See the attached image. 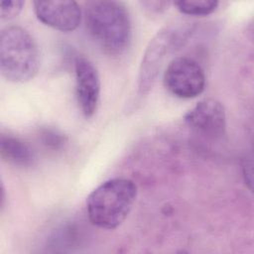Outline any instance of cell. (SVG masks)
<instances>
[{
  "instance_id": "1",
  "label": "cell",
  "mask_w": 254,
  "mask_h": 254,
  "mask_svg": "<svg viewBox=\"0 0 254 254\" xmlns=\"http://www.w3.org/2000/svg\"><path fill=\"white\" fill-rule=\"evenodd\" d=\"M85 28L105 54L122 55L130 46L132 25L125 5L117 1H92L84 11Z\"/></svg>"
},
{
  "instance_id": "2",
  "label": "cell",
  "mask_w": 254,
  "mask_h": 254,
  "mask_svg": "<svg viewBox=\"0 0 254 254\" xmlns=\"http://www.w3.org/2000/svg\"><path fill=\"white\" fill-rule=\"evenodd\" d=\"M137 192V186L130 179L114 178L102 183L87 197L89 220L102 229L117 228L130 213Z\"/></svg>"
},
{
  "instance_id": "3",
  "label": "cell",
  "mask_w": 254,
  "mask_h": 254,
  "mask_svg": "<svg viewBox=\"0 0 254 254\" xmlns=\"http://www.w3.org/2000/svg\"><path fill=\"white\" fill-rule=\"evenodd\" d=\"M41 64L39 46L20 26H8L0 33V71L11 82H26L36 76Z\"/></svg>"
},
{
  "instance_id": "4",
  "label": "cell",
  "mask_w": 254,
  "mask_h": 254,
  "mask_svg": "<svg viewBox=\"0 0 254 254\" xmlns=\"http://www.w3.org/2000/svg\"><path fill=\"white\" fill-rule=\"evenodd\" d=\"M194 28L193 23L178 21L165 26L151 39L139 69L138 91L141 95L151 90L166 59L189 41Z\"/></svg>"
},
{
  "instance_id": "5",
  "label": "cell",
  "mask_w": 254,
  "mask_h": 254,
  "mask_svg": "<svg viewBox=\"0 0 254 254\" xmlns=\"http://www.w3.org/2000/svg\"><path fill=\"white\" fill-rule=\"evenodd\" d=\"M205 73L200 64L191 58L178 57L167 65L163 81L165 87L179 98L198 96L205 87Z\"/></svg>"
},
{
  "instance_id": "6",
  "label": "cell",
  "mask_w": 254,
  "mask_h": 254,
  "mask_svg": "<svg viewBox=\"0 0 254 254\" xmlns=\"http://www.w3.org/2000/svg\"><path fill=\"white\" fill-rule=\"evenodd\" d=\"M184 120L193 131L206 138L216 140L225 135V109L216 99L205 98L198 101L185 114Z\"/></svg>"
},
{
  "instance_id": "7",
  "label": "cell",
  "mask_w": 254,
  "mask_h": 254,
  "mask_svg": "<svg viewBox=\"0 0 254 254\" xmlns=\"http://www.w3.org/2000/svg\"><path fill=\"white\" fill-rule=\"evenodd\" d=\"M75 94L81 113L91 117L98 106L100 78L94 64L86 58L78 56L74 60Z\"/></svg>"
},
{
  "instance_id": "8",
  "label": "cell",
  "mask_w": 254,
  "mask_h": 254,
  "mask_svg": "<svg viewBox=\"0 0 254 254\" xmlns=\"http://www.w3.org/2000/svg\"><path fill=\"white\" fill-rule=\"evenodd\" d=\"M34 11L43 24L61 31L71 32L81 21V9L75 1H34Z\"/></svg>"
},
{
  "instance_id": "9",
  "label": "cell",
  "mask_w": 254,
  "mask_h": 254,
  "mask_svg": "<svg viewBox=\"0 0 254 254\" xmlns=\"http://www.w3.org/2000/svg\"><path fill=\"white\" fill-rule=\"evenodd\" d=\"M0 153L4 161L18 167H29L35 160L33 148L22 139L12 135H1Z\"/></svg>"
},
{
  "instance_id": "10",
  "label": "cell",
  "mask_w": 254,
  "mask_h": 254,
  "mask_svg": "<svg viewBox=\"0 0 254 254\" xmlns=\"http://www.w3.org/2000/svg\"><path fill=\"white\" fill-rule=\"evenodd\" d=\"M178 10L189 16H207L214 12L218 6V1L214 0H195V1H177L174 3Z\"/></svg>"
},
{
  "instance_id": "11",
  "label": "cell",
  "mask_w": 254,
  "mask_h": 254,
  "mask_svg": "<svg viewBox=\"0 0 254 254\" xmlns=\"http://www.w3.org/2000/svg\"><path fill=\"white\" fill-rule=\"evenodd\" d=\"M25 2L22 0L2 1L0 3V17L2 20H11L17 17L23 9Z\"/></svg>"
},
{
  "instance_id": "12",
  "label": "cell",
  "mask_w": 254,
  "mask_h": 254,
  "mask_svg": "<svg viewBox=\"0 0 254 254\" xmlns=\"http://www.w3.org/2000/svg\"><path fill=\"white\" fill-rule=\"evenodd\" d=\"M140 4L149 13L160 14L166 11L171 3L169 1H141Z\"/></svg>"
}]
</instances>
